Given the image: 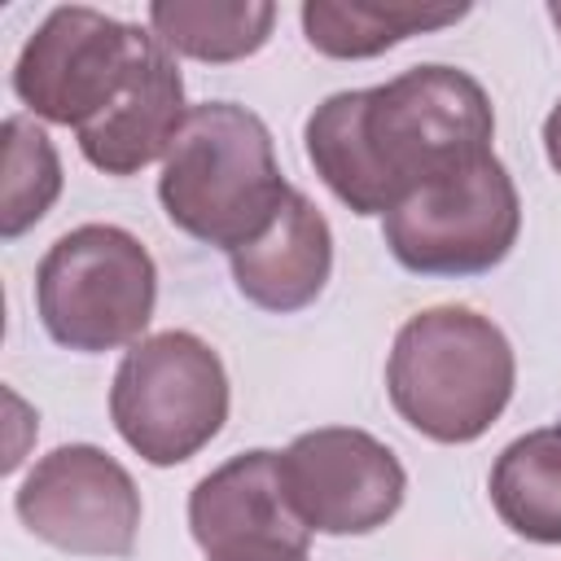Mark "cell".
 <instances>
[{
    "label": "cell",
    "mask_w": 561,
    "mask_h": 561,
    "mask_svg": "<svg viewBox=\"0 0 561 561\" xmlns=\"http://www.w3.org/2000/svg\"><path fill=\"white\" fill-rule=\"evenodd\" d=\"M491 96L456 66H412L390 83L337 92L302 131L316 175L355 215H390L416 188L491 153Z\"/></svg>",
    "instance_id": "6da1fadb"
},
{
    "label": "cell",
    "mask_w": 561,
    "mask_h": 561,
    "mask_svg": "<svg viewBox=\"0 0 561 561\" xmlns=\"http://www.w3.org/2000/svg\"><path fill=\"white\" fill-rule=\"evenodd\" d=\"M158 197L180 232L232 254L276 219L289 184L263 118L232 101H206L171 140Z\"/></svg>",
    "instance_id": "7a4b0ae2"
},
{
    "label": "cell",
    "mask_w": 561,
    "mask_h": 561,
    "mask_svg": "<svg viewBox=\"0 0 561 561\" xmlns=\"http://www.w3.org/2000/svg\"><path fill=\"white\" fill-rule=\"evenodd\" d=\"M513 346L473 307H430L403 320L386 359L394 412L434 443H473L508 408Z\"/></svg>",
    "instance_id": "3957f363"
},
{
    "label": "cell",
    "mask_w": 561,
    "mask_h": 561,
    "mask_svg": "<svg viewBox=\"0 0 561 561\" xmlns=\"http://www.w3.org/2000/svg\"><path fill=\"white\" fill-rule=\"evenodd\" d=\"M158 302L149 250L114 224H83L48 245L35 272V307L57 346L96 355L145 333Z\"/></svg>",
    "instance_id": "277c9868"
},
{
    "label": "cell",
    "mask_w": 561,
    "mask_h": 561,
    "mask_svg": "<svg viewBox=\"0 0 561 561\" xmlns=\"http://www.w3.org/2000/svg\"><path fill=\"white\" fill-rule=\"evenodd\" d=\"M110 416L140 460L180 465L228 421L224 359L184 329L140 337L114 373Z\"/></svg>",
    "instance_id": "5b68a950"
},
{
    "label": "cell",
    "mask_w": 561,
    "mask_h": 561,
    "mask_svg": "<svg viewBox=\"0 0 561 561\" xmlns=\"http://www.w3.org/2000/svg\"><path fill=\"white\" fill-rule=\"evenodd\" d=\"M522 202L495 153L416 188L386 215L390 254L421 276L491 272L517 241Z\"/></svg>",
    "instance_id": "8992f818"
},
{
    "label": "cell",
    "mask_w": 561,
    "mask_h": 561,
    "mask_svg": "<svg viewBox=\"0 0 561 561\" xmlns=\"http://www.w3.org/2000/svg\"><path fill=\"white\" fill-rule=\"evenodd\" d=\"M145 35L88 4L53 9L18 53L13 92L31 114L79 131L114 101Z\"/></svg>",
    "instance_id": "52a82bcc"
},
{
    "label": "cell",
    "mask_w": 561,
    "mask_h": 561,
    "mask_svg": "<svg viewBox=\"0 0 561 561\" xmlns=\"http://www.w3.org/2000/svg\"><path fill=\"white\" fill-rule=\"evenodd\" d=\"M22 526L75 557H131L140 491L131 473L92 443L48 451L13 500Z\"/></svg>",
    "instance_id": "ba28073f"
},
{
    "label": "cell",
    "mask_w": 561,
    "mask_h": 561,
    "mask_svg": "<svg viewBox=\"0 0 561 561\" xmlns=\"http://www.w3.org/2000/svg\"><path fill=\"white\" fill-rule=\"evenodd\" d=\"M280 478L294 513L320 535H368L399 513L408 491L399 456L351 425L298 434L280 451Z\"/></svg>",
    "instance_id": "9c48e42d"
},
{
    "label": "cell",
    "mask_w": 561,
    "mask_h": 561,
    "mask_svg": "<svg viewBox=\"0 0 561 561\" xmlns=\"http://www.w3.org/2000/svg\"><path fill=\"white\" fill-rule=\"evenodd\" d=\"M188 530L206 561L307 557L311 526L294 513L280 451H245L206 473L188 495Z\"/></svg>",
    "instance_id": "30bf717a"
},
{
    "label": "cell",
    "mask_w": 561,
    "mask_h": 561,
    "mask_svg": "<svg viewBox=\"0 0 561 561\" xmlns=\"http://www.w3.org/2000/svg\"><path fill=\"white\" fill-rule=\"evenodd\" d=\"M184 118V79L171 53L153 35H145L114 101L79 127V149L105 175H136L140 167L167 158Z\"/></svg>",
    "instance_id": "8fae6325"
},
{
    "label": "cell",
    "mask_w": 561,
    "mask_h": 561,
    "mask_svg": "<svg viewBox=\"0 0 561 561\" xmlns=\"http://www.w3.org/2000/svg\"><path fill=\"white\" fill-rule=\"evenodd\" d=\"M228 259H232V280L241 298L285 316L320 298L333 272V232H329V219L298 188H289L276 219Z\"/></svg>",
    "instance_id": "7c38bea8"
},
{
    "label": "cell",
    "mask_w": 561,
    "mask_h": 561,
    "mask_svg": "<svg viewBox=\"0 0 561 561\" xmlns=\"http://www.w3.org/2000/svg\"><path fill=\"white\" fill-rule=\"evenodd\" d=\"M500 522L530 543H561V425L513 438L491 465Z\"/></svg>",
    "instance_id": "4fadbf2b"
},
{
    "label": "cell",
    "mask_w": 561,
    "mask_h": 561,
    "mask_svg": "<svg viewBox=\"0 0 561 561\" xmlns=\"http://www.w3.org/2000/svg\"><path fill=\"white\" fill-rule=\"evenodd\" d=\"M469 13V4H373V0H307L302 4V31L307 44L324 57H377L421 31L451 26Z\"/></svg>",
    "instance_id": "5bb4252c"
},
{
    "label": "cell",
    "mask_w": 561,
    "mask_h": 561,
    "mask_svg": "<svg viewBox=\"0 0 561 561\" xmlns=\"http://www.w3.org/2000/svg\"><path fill=\"white\" fill-rule=\"evenodd\" d=\"M153 39L167 53L193 61H241L259 53L276 26V4L241 0V4H197V0H158L149 4Z\"/></svg>",
    "instance_id": "9a60e30c"
},
{
    "label": "cell",
    "mask_w": 561,
    "mask_h": 561,
    "mask_svg": "<svg viewBox=\"0 0 561 561\" xmlns=\"http://www.w3.org/2000/svg\"><path fill=\"white\" fill-rule=\"evenodd\" d=\"M61 193V162L44 127L13 114L4 118V175H0V237H22L48 215Z\"/></svg>",
    "instance_id": "2e32d148"
},
{
    "label": "cell",
    "mask_w": 561,
    "mask_h": 561,
    "mask_svg": "<svg viewBox=\"0 0 561 561\" xmlns=\"http://www.w3.org/2000/svg\"><path fill=\"white\" fill-rule=\"evenodd\" d=\"M543 149H548L552 171L561 175V101H557V105H552V114L543 118Z\"/></svg>",
    "instance_id": "e0dca14e"
},
{
    "label": "cell",
    "mask_w": 561,
    "mask_h": 561,
    "mask_svg": "<svg viewBox=\"0 0 561 561\" xmlns=\"http://www.w3.org/2000/svg\"><path fill=\"white\" fill-rule=\"evenodd\" d=\"M548 13H552V22H557V31H561V4H548Z\"/></svg>",
    "instance_id": "ac0fdd59"
},
{
    "label": "cell",
    "mask_w": 561,
    "mask_h": 561,
    "mask_svg": "<svg viewBox=\"0 0 561 561\" xmlns=\"http://www.w3.org/2000/svg\"><path fill=\"white\" fill-rule=\"evenodd\" d=\"M289 561H307V557H289Z\"/></svg>",
    "instance_id": "d6986e66"
}]
</instances>
